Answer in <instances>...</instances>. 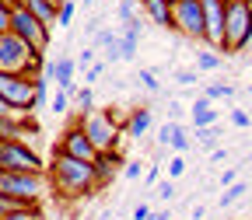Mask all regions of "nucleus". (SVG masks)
Wrapping results in <instances>:
<instances>
[{"mask_svg":"<svg viewBox=\"0 0 252 220\" xmlns=\"http://www.w3.org/2000/svg\"><path fill=\"white\" fill-rule=\"evenodd\" d=\"M46 175H49L53 192L67 196V199H77V196L91 192V189H98V182H94V161H81V157H70L63 150L53 154Z\"/></svg>","mask_w":252,"mask_h":220,"instance_id":"f257e3e1","label":"nucleus"},{"mask_svg":"<svg viewBox=\"0 0 252 220\" xmlns=\"http://www.w3.org/2000/svg\"><path fill=\"white\" fill-rule=\"evenodd\" d=\"M0 74L39 77L42 74V53H35L14 31H0Z\"/></svg>","mask_w":252,"mask_h":220,"instance_id":"f03ea898","label":"nucleus"},{"mask_svg":"<svg viewBox=\"0 0 252 220\" xmlns=\"http://www.w3.org/2000/svg\"><path fill=\"white\" fill-rule=\"evenodd\" d=\"M0 192L14 196L28 206H42L46 192H53L46 171H0Z\"/></svg>","mask_w":252,"mask_h":220,"instance_id":"7ed1b4c3","label":"nucleus"},{"mask_svg":"<svg viewBox=\"0 0 252 220\" xmlns=\"http://www.w3.org/2000/svg\"><path fill=\"white\" fill-rule=\"evenodd\" d=\"M77 126L84 130V137L94 143V150H116L119 133H123V122L112 115V109H94L77 115Z\"/></svg>","mask_w":252,"mask_h":220,"instance_id":"20e7f679","label":"nucleus"},{"mask_svg":"<svg viewBox=\"0 0 252 220\" xmlns=\"http://www.w3.org/2000/svg\"><path fill=\"white\" fill-rule=\"evenodd\" d=\"M252 35V4L249 0H228L224 14V49L220 53H242Z\"/></svg>","mask_w":252,"mask_h":220,"instance_id":"39448f33","label":"nucleus"},{"mask_svg":"<svg viewBox=\"0 0 252 220\" xmlns=\"http://www.w3.org/2000/svg\"><path fill=\"white\" fill-rule=\"evenodd\" d=\"M172 31H182V39H193V42H207L200 0H172Z\"/></svg>","mask_w":252,"mask_h":220,"instance_id":"423d86ee","label":"nucleus"},{"mask_svg":"<svg viewBox=\"0 0 252 220\" xmlns=\"http://www.w3.org/2000/svg\"><path fill=\"white\" fill-rule=\"evenodd\" d=\"M35 81L25 74H0V98L14 112H35Z\"/></svg>","mask_w":252,"mask_h":220,"instance_id":"0eeeda50","label":"nucleus"},{"mask_svg":"<svg viewBox=\"0 0 252 220\" xmlns=\"http://www.w3.org/2000/svg\"><path fill=\"white\" fill-rule=\"evenodd\" d=\"M0 171H46L42 157L28 147L25 137L18 140H0Z\"/></svg>","mask_w":252,"mask_h":220,"instance_id":"6e6552de","label":"nucleus"},{"mask_svg":"<svg viewBox=\"0 0 252 220\" xmlns=\"http://www.w3.org/2000/svg\"><path fill=\"white\" fill-rule=\"evenodd\" d=\"M11 31L21 35L35 53H46V46H49V25H42L35 14L25 11L21 4H14V11H11Z\"/></svg>","mask_w":252,"mask_h":220,"instance_id":"1a4fd4ad","label":"nucleus"},{"mask_svg":"<svg viewBox=\"0 0 252 220\" xmlns=\"http://www.w3.org/2000/svg\"><path fill=\"white\" fill-rule=\"evenodd\" d=\"M203 7V25H207V46L210 49H224V14H228V0H200Z\"/></svg>","mask_w":252,"mask_h":220,"instance_id":"9d476101","label":"nucleus"},{"mask_svg":"<svg viewBox=\"0 0 252 220\" xmlns=\"http://www.w3.org/2000/svg\"><path fill=\"white\" fill-rule=\"evenodd\" d=\"M56 150H63V154H70V157H81V161H94L98 157V150H94V143L84 137V130L74 122V126H67L63 130V137H60V143H56Z\"/></svg>","mask_w":252,"mask_h":220,"instance_id":"9b49d317","label":"nucleus"},{"mask_svg":"<svg viewBox=\"0 0 252 220\" xmlns=\"http://www.w3.org/2000/svg\"><path fill=\"white\" fill-rule=\"evenodd\" d=\"M158 143H161V147H172L175 154H186L189 147H193L189 130H186L182 122H175V119H165V122H161V130H158Z\"/></svg>","mask_w":252,"mask_h":220,"instance_id":"f8f14e48","label":"nucleus"},{"mask_svg":"<svg viewBox=\"0 0 252 220\" xmlns=\"http://www.w3.org/2000/svg\"><path fill=\"white\" fill-rule=\"evenodd\" d=\"M123 154L119 150H98V157H94V182H98V189H105L119 171H123Z\"/></svg>","mask_w":252,"mask_h":220,"instance_id":"ddd939ff","label":"nucleus"},{"mask_svg":"<svg viewBox=\"0 0 252 220\" xmlns=\"http://www.w3.org/2000/svg\"><path fill=\"white\" fill-rule=\"evenodd\" d=\"M144 18L158 28H168L172 31V0H137Z\"/></svg>","mask_w":252,"mask_h":220,"instance_id":"4468645a","label":"nucleus"},{"mask_svg":"<svg viewBox=\"0 0 252 220\" xmlns=\"http://www.w3.org/2000/svg\"><path fill=\"white\" fill-rule=\"evenodd\" d=\"M151 122H154V112H151L147 105H140V109H133L130 115L123 119V133L130 137V140H140V137L151 130Z\"/></svg>","mask_w":252,"mask_h":220,"instance_id":"2eb2a0df","label":"nucleus"},{"mask_svg":"<svg viewBox=\"0 0 252 220\" xmlns=\"http://www.w3.org/2000/svg\"><path fill=\"white\" fill-rule=\"evenodd\" d=\"M74 74H77V59H70V56H56V87H60V91H67L70 98L77 94Z\"/></svg>","mask_w":252,"mask_h":220,"instance_id":"dca6fc26","label":"nucleus"},{"mask_svg":"<svg viewBox=\"0 0 252 220\" xmlns=\"http://www.w3.org/2000/svg\"><path fill=\"white\" fill-rule=\"evenodd\" d=\"M91 42L102 49L105 63H116V59H119V31H112V28H94Z\"/></svg>","mask_w":252,"mask_h":220,"instance_id":"f3484780","label":"nucleus"},{"mask_svg":"<svg viewBox=\"0 0 252 220\" xmlns=\"http://www.w3.org/2000/svg\"><path fill=\"white\" fill-rule=\"evenodd\" d=\"M25 11H32L42 25H56V11H60V0H14Z\"/></svg>","mask_w":252,"mask_h":220,"instance_id":"a211bd4d","label":"nucleus"},{"mask_svg":"<svg viewBox=\"0 0 252 220\" xmlns=\"http://www.w3.org/2000/svg\"><path fill=\"white\" fill-rule=\"evenodd\" d=\"M189 122H193V126H217V109H214V102L200 94V98L193 102V109H189Z\"/></svg>","mask_w":252,"mask_h":220,"instance_id":"6ab92c4d","label":"nucleus"},{"mask_svg":"<svg viewBox=\"0 0 252 220\" xmlns=\"http://www.w3.org/2000/svg\"><path fill=\"white\" fill-rule=\"evenodd\" d=\"M32 112H25V115H0V140H18V137H25V119H28Z\"/></svg>","mask_w":252,"mask_h":220,"instance_id":"aec40b11","label":"nucleus"},{"mask_svg":"<svg viewBox=\"0 0 252 220\" xmlns=\"http://www.w3.org/2000/svg\"><path fill=\"white\" fill-rule=\"evenodd\" d=\"M193 137H196V143L210 154V150H217V140H220V130L217 126H193Z\"/></svg>","mask_w":252,"mask_h":220,"instance_id":"412c9836","label":"nucleus"},{"mask_svg":"<svg viewBox=\"0 0 252 220\" xmlns=\"http://www.w3.org/2000/svg\"><path fill=\"white\" fill-rule=\"evenodd\" d=\"M245 192H249V182H242V178H238V182H231V185L224 189V192H220L217 206H220V210H228V206H235V203H238Z\"/></svg>","mask_w":252,"mask_h":220,"instance_id":"4be33fe9","label":"nucleus"},{"mask_svg":"<svg viewBox=\"0 0 252 220\" xmlns=\"http://www.w3.org/2000/svg\"><path fill=\"white\" fill-rule=\"evenodd\" d=\"M220 56H224V53H220V49H203L200 56H196V70L200 74H210V70H220V63H224V59H220Z\"/></svg>","mask_w":252,"mask_h":220,"instance_id":"5701e85b","label":"nucleus"},{"mask_svg":"<svg viewBox=\"0 0 252 220\" xmlns=\"http://www.w3.org/2000/svg\"><path fill=\"white\" fill-rule=\"evenodd\" d=\"M203 98H210V102H231L235 98V87L231 84H207L203 87Z\"/></svg>","mask_w":252,"mask_h":220,"instance_id":"b1692460","label":"nucleus"},{"mask_svg":"<svg viewBox=\"0 0 252 220\" xmlns=\"http://www.w3.org/2000/svg\"><path fill=\"white\" fill-rule=\"evenodd\" d=\"M74 109H77V115H84V112H94V91L84 84V87H77V94H74Z\"/></svg>","mask_w":252,"mask_h":220,"instance_id":"393cba45","label":"nucleus"},{"mask_svg":"<svg viewBox=\"0 0 252 220\" xmlns=\"http://www.w3.org/2000/svg\"><path fill=\"white\" fill-rule=\"evenodd\" d=\"M137 46H140V39L137 35H126V31H119V59H137Z\"/></svg>","mask_w":252,"mask_h":220,"instance_id":"a878e982","label":"nucleus"},{"mask_svg":"<svg viewBox=\"0 0 252 220\" xmlns=\"http://www.w3.org/2000/svg\"><path fill=\"white\" fill-rule=\"evenodd\" d=\"M77 14V4L74 0H60V11H56V28H67Z\"/></svg>","mask_w":252,"mask_h":220,"instance_id":"bb28decb","label":"nucleus"},{"mask_svg":"<svg viewBox=\"0 0 252 220\" xmlns=\"http://www.w3.org/2000/svg\"><path fill=\"white\" fill-rule=\"evenodd\" d=\"M4 220H42V206H21V210H14Z\"/></svg>","mask_w":252,"mask_h":220,"instance_id":"cd10ccee","label":"nucleus"},{"mask_svg":"<svg viewBox=\"0 0 252 220\" xmlns=\"http://www.w3.org/2000/svg\"><path fill=\"white\" fill-rule=\"evenodd\" d=\"M21 206H28V203H21V199H14V196H4V192H0V220L11 217V213L21 210Z\"/></svg>","mask_w":252,"mask_h":220,"instance_id":"c85d7f7f","label":"nucleus"},{"mask_svg":"<svg viewBox=\"0 0 252 220\" xmlns=\"http://www.w3.org/2000/svg\"><path fill=\"white\" fill-rule=\"evenodd\" d=\"M158 199H161V203L175 199V178H161V182H158Z\"/></svg>","mask_w":252,"mask_h":220,"instance_id":"c756f323","label":"nucleus"},{"mask_svg":"<svg viewBox=\"0 0 252 220\" xmlns=\"http://www.w3.org/2000/svg\"><path fill=\"white\" fill-rule=\"evenodd\" d=\"M196 81H200V70H196V67L175 70V84H179V87H189V84H196Z\"/></svg>","mask_w":252,"mask_h":220,"instance_id":"7c9ffc66","label":"nucleus"},{"mask_svg":"<svg viewBox=\"0 0 252 220\" xmlns=\"http://www.w3.org/2000/svg\"><path fill=\"white\" fill-rule=\"evenodd\" d=\"M70 102H74V98H70L67 91H56V94H53V102H49V109H53L56 115H63V112H67V105H70Z\"/></svg>","mask_w":252,"mask_h":220,"instance_id":"2f4dec72","label":"nucleus"},{"mask_svg":"<svg viewBox=\"0 0 252 220\" xmlns=\"http://www.w3.org/2000/svg\"><path fill=\"white\" fill-rule=\"evenodd\" d=\"M228 122L235 126V130H249V126H252L249 112H242V109H231V112H228Z\"/></svg>","mask_w":252,"mask_h":220,"instance_id":"473e14b6","label":"nucleus"},{"mask_svg":"<svg viewBox=\"0 0 252 220\" xmlns=\"http://www.w3.org/2000/svg\"><path fill=\"white\" fill-rule=\"evenodd\" d=\"M182 175H186V154H175L172 161H168V178H175V182H179Z\"/></svg>","mask_w":252,"mask_h":220,"instance_id":"72a5a7b5","label":"nucleus"},{"mask_svg":"<svg viewBox=\"0 0 252 220\" xmlns=\"http://www.w3.org/2000/svg\"><path fill=\"white\" fill-rule=\"evenodd\" d=\"M11 11L14 0H0V31H11Z\"/></svg>","mask_w":252,"mask_h":220,"instance_id":"f704fd0d","label":"nucleus"},{"mask_svg":"<svg viewBox=\"0 0 252 220\" xmlns=\"http://www.w3.org/2000/svg\"><path fill=\"white\" fill-rule=\"evenodd\" d=\"M137 0H119V4H116V14H119V21H126V18H133L137 14Z\"/></svg>","mask_w":252,"mask_h":220,"instance_id":"c9c22d12","label":"nucleus"},{"mask_svg":"<svg viewBox=\"0 0 252 220\" xmlns=\"http://www.w3.org/2000/svg\"><path fill=\"white\" fill-rule=\"evenodd\" d=\"M137 77H140V84H144L147 91H154V94L161 91V84H158V74H154V70H140Z\"/></svg>","mask_w":252,"mask_h":220,"instance_id":"e433bc0d","label":"nucleus"},{"mask_svg":"<svg viewBox=\"0 0 252 220\" xmlns=\"http://www.w3.org/2000/svg\"><path fill=\"white\" fill-rule=\"evenodd\" d=\"M144 168H147L144 161H126V165H123V175H126V178H144Z\"/></svg>","mask_w":252,"mask_h":220,"instance_id":"4c0bfd02","label":"nucleus"},{"mask_svg":"<svg viewBox=\"0 0 252 220\" xmlns=\"http://www.w3.org/2000/svg\"><path fill=\"white\" fill-rule=\"evenodd\" d=\"M39 81L56 84V59H46V63H42V74H39Z\"/></svg>","mask_w":252,"mask_h":220,"instance_id":"58836bf2","label":"nucleus"},{"mask_svg":"<svg viewBox=\"0 0 252 220\" xmlns=\"http://www.w3.org/2000/svg\"><path fill=\"white\" fill-rule=\"evenodd\" d=\"M102 74H105V63H91V67H88V87H91L94 81H98Z\"/></svg>","mask_w":252,"mask_h":220,"instance_id":"ea45409f","label":"nucleus"},{"mask_svg":"<svg viewBox=\"0 0 252 220\" xmlns=\"http://www.w3.org/2000/svg\"><path fill=\"white\" fill-rule=\"evenodd\" d=\"M94 63V49H81V56H77V67H91Z\"/></svg>","mask_w":252,"mask_h":220,"instance_id":"a19ab883","label":"nucleus"},{"mask_svg":"<svg viewBox=\"0 0 252 220\" xmlns=\"http://www.w3.org/2000/svg\"><path fill=\"white\" fill-rule=\"evenodd\" d=\"M231 182H238V171H235V168H224V171H220V185L228 189Z\"/></svg>","mask_w":252,"mask_h":220,"instance_id":"79ce46f5","label":"nucleus"},{"mask_svg":"<svg viewBox=\"0 0 252 220\" xmlns=\"http://www.w3.org/2000/svg\"><path fill=\"white\" fill-rule=\"evenodd\" d=\"M147 220H172V210H168V206H158V210H151Z\"/></svg>","mask_w":252,"mask_h":220,"instance_id":"37998d69","label":"nucleus"},{"mask_svg":"<svg viewBox=\"0 0 252 220\" xmlns=\"http://www.w3.org/2000/svg\"><path fill=\"white\" fill-rule=\"evenodd\" d=\"M144 182H147V185H158V182H161V171H158V165L144 171Z\"/></svg>","mask_w":252,"mask_h":220,"instance_id":"c03bdc74","label":"nucleus"},{"mask_svg":"<svg viewBox=\"0 0 252 220\" xmlns=\"http://www.w3.org/2000/svg\"><path fill=\"white\" fill-rule=\"evenodd\" d=\"M168 119H175V122H182V105H179L175 98L168 102Z\"/></svg>","mask_w":252,"mask_h":220,"instance_id":"a18cd8bd","label":"nucleus"},{"mask_svg":"<svg viewBox=\"0 0 252 220\" xmlns=\"http://www.w3.org/2000/svg\"><path fill=\"white\" fill-rule=\"evenodd\" d=\"M147 217H151V206H147V203H140V206L133 210V220H147Z\"/></svg>","mask_w":252,"mask_h":220,"instance_id":"49530a36","label":"nucleus"},{"mask_svg":"<svg viewBox=\"0 0 252 220\" xmlns=\"http://www.w3.org/2000/svg\"><path fill=\"white\" fill-rule=\"evenodd\" d=\"M0 115H25V112H14V109H11L4 98H0Z\"/></svg>","mask_w":252,"mask_h":220,"instance_id":"de8ad7c7","label":"nucleus"},{"mask_svg":"<svg viewBox=\"0 0 252 220\" xmlns=\"http://www.w3.org/2000/svg\"><path fill=\"white\" fill-rule=\"evenodd\" d=\"M224 157H228V154L220 150V147H217V150H210V161H214V165H220V161H224Z\"/></svg>","mask_w":252,"mask_h":220,"instance_id":"09e8293b","label":"nucleus"},{"mask_svg":"<svg viewBox=\"0 0 252 220\" xmlns=\"http://www.w3.org/2000/svg\"><path fill=\"white\" fill-rule=\"evenodd\" d=\"M242 53H252V35H249V42H245V49Z\"/></svg>","mask_w":252,"mask_h":220,"instance_id":"8fccbe9b","label":"nucleus"},{"mask_svg":"<svg viewBox=\"0 0 252 220\" xmlns=\"http://www.w3.org/2000/svg\"><path fill=\"white\" fill-rule=\"evenodd\" d=\"M84 4H88V7H91V4H98V0H84Z\"/></svg>","mask_w":252,"mask_h":220,"instance_id":"3c124183","label":"nucleus"},{"mask_svg":"<svg viewBox=\"0 0 252 220\" xmlns=\"http://www.w3.org/2000/svg\"><path fill=\"white\" fill-rule=\"evenodd\" d=\"M249 94H252V84H249Z\"/></svg>","mask_w":252,"mask_h":220,"instance_id":"603ef678","label":"nucleus"},{"mask_svg":"<svg viewBox=\"0 0 252 220\" xmlns=\"http://www.w3.org/2000/svg\"><path fill=\"white\" fill-rule=\"evenodd\" d=\"M172 220H179V217H172Z\"/></svg>","mask_w":252,"mask_h":220,"instance_id":"864d4df0","label":"nucleus"},{"mask_svg":"<svg viewBox=\"0 0 252 220\" xmlns=\"http://www.w3.org/2000/svg\"><path fill=\"white\" fill-rule=\"evenodd\" d=\"M249 4H252V0H249Z\"/></svg>","mask_w":252,"mask_h":220,"instance_id":"5fc2aeb1","label":"nucleus"}]
</instances>
